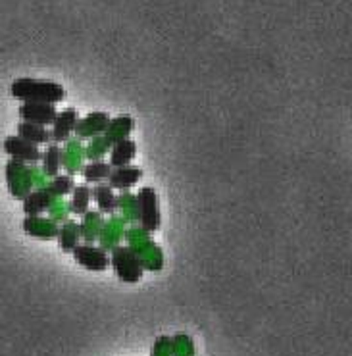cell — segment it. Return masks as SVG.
I'll return each mask as SVG.
<instances>
[{
    "mask_svg": "<svg viewBox=\"0 0 352 356\" xmlns=\"http://www.w3.org/2000/svg\"><path fill=\"white\" fill-rule=\"evenodd\" d=\"M12 97L24 102H47L56 104L66 99V89L54 81H42V79H31V77H19L10 85Z\"/></svg>",
    "mask_w": 352,
    "mask_h": 356,
    "instance_id": "1",
    "label": "cell"
},
{
    "mask_svg": "<svg viewBox=\"0 0 352 356\" xmlns=\"http://www.w3.org/2000/svg\"><path fill=\"white\" fill-rule=\"evenodd\" d=\"M110 264L114 268L118 280L127 285H135L143 280V260L141 257L127 245H120L110 254Z\"/></svg>",
    "mask_w": 352,
    "mask_h": 356,
    "instance_id": "2",
    "label": "cell"
},
{
    "mask_svg": "<svg viewBox=\"0 0 352 356\" xmlns=\"http://www.w3.org/2000/svg\"><path fill=\"white\" fill-rule=\"evenodd\" d=\"M135 212L137 222L147 233H154L160 229V204H158V193L154 187H143L135 195Z\"/></svg>",
    "mask_w": 352,
    "mask_h": 356,
    "instance_id": "3",
    "label": "cell"
},
{
    "mask_svg": "<svg viewBox=\"0 0 352 356\" xmlns=\"http://www.w3.org/2000/svg\"><path fill=\"white\" fill-rule=\"evenodd\" d=\"M74 260L89 272H104L110 266V254L102 247L93 243H79L74 250Z\"/></svg>",
    "mask_w": 352,
    "mask_h": 356,
    "instance_id": "4",
    "label": "cell"
},
{
    "mask_svg": "<svg viewBox=\"0 0 352 356\" xmlns=\"http://www.w3.org/2000/svg\"><path fill=\"white\" fill-rule=\"evenodd\" d=\"M4 152L10 158H14V162H24V164H37L41 162L42 152L37 145L25 141L19 135H12L4 139Z\"/></svg>",
    "mask_w": 352,
    "mask_h": 356,
    "instance_id": "5",
    "label": "cell"
},
{
    "mask_svg": "<svg viewBox=\"0 0 352 356\" xmlns=\"http://www.w3.org/2000/svg\"><path fill=\"white\" fill-rule=\"evenodd\" d=\"M17 114L22 118V122H29V124L42 125L49 127L54 124L56 120V106L54 104H47V102H24Z\"/></svg>",
    "mask_w": 352,
    "mask_h": 356,
    "instance_id": "6",
    "label": "cell"
},
{
    "mask_svg": "<svg viewBox=\"0 0 352 356\" xmlns=\"http://www.w3.org/2000/svg\"><path fill=\"white\" fill-rule=\"evenodd\" d=\"M79 122V114L75 108H64L62 112H58L56 120L50 129V139L52 143H67L75 133V125Z\"/></svg>",
    "mask_w": 352,
    "mask_h": 356,
    "instance_id": "7",
    "label": "cell"
},
{
    "mask_svg": "<svg viewBox=\"0 0 352 356\" xmlns=\"http://www.w3.org/2000/svg\"><path fill=\"white\" fill-rule=\"evenodd\" d=\"M112 124V118L108 116L106 112H93L87 118H79V122L75 125V133L79 139H90L106 133L108 125Z\"/></svg>",
    "mask_w": 352,
    "mask_h": 356,
    "instance_id": "8",
    "label": "cell"
},
{
    "mask_svg": "<svg viewBox=\"0 0 352 356\" xmlns=\"http://www.w3.org/2000/svg\"><path fill=\"white\" fill-rule=\"evenodd\" d=\"M143 177V170L139 166H122V168H112V174L108 177V185L112 189L118 191H127L131 189L133 185H137L139 179Z\"/></svg>",
    "mask_w": 352,
    "mask_h": 356,
    "instance_id": "9",
    "label": "cell"
},
{
    "mask_svg": "<svg viewBox=\"0 0 352 356\" xmlns=\"http://www.w3.org/2000/svg\"><path fill=\"white\" fill-rule=\"evenodd\" d=\"M54 197L50 195V191L47 187H41V189H35L31 193H27L24 199V212L29 218H35V216L42 214L50 210V204H52Z\"/></svg>",
    "mask_w": 352,
    "mask_h": 356,
    "instance_id": "10",
    "label": "cell"
},
{
    "mask_svg": "<svg viewBox=\"0 0 352 356\" xmlns=\"http://www.w3.org/2000/svg\"><path fill=\"white\" fill-rule=\"evenodd\" d=\"M137 154V145L131 139L123 137L120 141H115L110 149V166L112 168H122V166H129L131 160Z\"/></svg>",
    "mask_w": 352,
    "mask_h": 356,
    "instance_id": "11",
    "label": "cell"
},
{
    "mask_svg": "<svg viewBox=\"0 0 352 356\" xmlns=\"http://www.w3.org/2000/svg\"><path fill=\"white\" fill-rule=\"evenodd\" d=\"M93 200H95L100 214L114 216L118 212V197L108 183H97L93 187Z\"/></svg>",
    "mask_w": 352,
    "mask_h": 356,
    "instance_id": "12",
    "label": "cell"
},
{
    "mask_svg": "<svg viewBox=\"0 0 352 356\" xmlns=\"http://www.w3.org/2000/svg\"><path fill=\"white\" fill-rule=\"evenodd\" d=\"M42 162V172L49 175V177H56L60 174V170L64 166V150L58 143H49L47 150L42 152L41 156Z\"/></svg>",
    "mask_w": 352,
    "mask_h": 356,
    "instance_id": "13",
    "label": "cell"
},
{
    "mask_svg": "<svg viewBox=\"0 0 352 356\" xmlns=\"http://www.w3.org/2000/svg\"><path fill=\"white\" fill-rule=\"evenodd\" d=\"M110 174H112L110 162L100 160V158L99 160H90L89 164L83 166V177H85L87 185H89V183H93V185H97V183H106Z\"/></svg>",
    "mask_w": 352,
    "mask_h": 356,
    "instance_id": "14",
    "label": "cell"
},
{
    "mask_svg": "<svg viewBox=\"0 0 352 356\" xmlns=\"http://www.w3.org/2000/svg\"><path fill=\"white\" fill-rule=\"evenodd\" d=\"M79 239H81V229H79V224L74 220L64 222V225L58 229V243H60V249L64 252H72L79 245Z\"/></svg>",
    "mask_w": 352,
    "mask_h": 356,
    "instance_id": "15",
    "label": "cell"
},
{
    "mask_svg": "<svg viewBox=\"0 0 352 356\" xmlns=\"http://www.w3.org/2000/svg\"><path fill=\"white\" fill-rule=\"evenodd\" d=\"M90 200H93V189L87 183L75 185L72 191V200H70V210L75 216H85L89 212Z\"/></svg>",
    "mask_w": 352,
    "mask_h": 356,
    "instance_id": "16",
    "label": "cell"
},
{
    "mask_svg": "<svg viewBox=\"0 0 352 356\" xmlns=\"http://www.w3.org/2000/svg\"><path fill=\"white\" fill-rule=\"evenodd\" d=\"M17 135L22 139H25V141L37 145V147L52 143V139H50V129L42 127V125L29 124V122H22V124L17 125Z\"/></svg>",
    "mask_w": 352,
    "mask_h": 356,
    "instance_id": "17",
    "label": "cell"
},
{
    "mask_svg": "<svg viewBox=\"0 0 352 356\" xmlns=\"http://www.w3.org/2000/svg\"><path fill=\"white\" fill-rule=\"evenodd\" d=\"M102 218H100V212H87L85 214V224H79V229H81V239H85V243H93L99 235L100 227H102Z\"/></svg>",
    "mask_w": 352,
    "mask_h": 356,
    "instance_id": "18",
    "label": "cell"
},
{
    "mask_svg": "<svg viewBox=\"0 0 352 356\" xmlns=\"http://www.w3.org/2000/svg\"><path fill=\"white\" fill-rule=\"evenodd\" d=\"M75 187V181H74V175H60L58 174L56 177H52V181L47 185V189L50 191V195L52 197H66L70 195Z\"/></svg>",
    "mask_w": 352,
    "mask_h": 356,
    "instance_id": "19",
    "label": "cell"
},
{
    "mask_svg": "<svg viewBox=\"0 0 352 356\" xmlns=\"http://www.w3.org/2000/svg\"><path fill=\"white\" fill-rule=\"evenodd\" d=\"M172 356H195V345L187 335H177L172 339Z\"/></svg>",
    "mask_w": 352,
    "mask_h": 356,
    "instance_id": "20",
    "label": "cell"
},
{
    "mask_svg": "<svg viewBox=\"0 0 352 356\" xmlns=\"http://www.w3.org/2000/svg\"><path fill=\"white\" fill-rule=\"evenodd\" d=\"M152 356H172V339L170 337H158L154 341Z\"/></svg>",
    "mask_w": 352,
    "mask_h": 356,
    "instance_id": "21",
    "label": "cell"
}]
</instances>
